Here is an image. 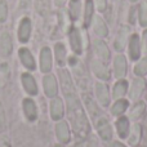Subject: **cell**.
<instances>
[{
	"label": "cell",
	"mask_w": 147,
	"mask_h": 147,
	"mask_svg": "<svg viewBox=\"0 0 147 147\" xmlns=\"http://www.w3.org/2000/svg\"><path fill=\"white\" fill-rule=\"evenodd\" d=\"M66 98H67V103H69L70 119H71L74 128H75V130L80 136H85L88 133L89 128H88V121H86V117L84 115V110L81 107L80 102L76 98L75 94L66 96Z\"/></svg>",
	"instance_id": "cell-1"
},
{
	"label": "cell",
	"mask_w": 147,
	"mask_h": 147,
	"mask_svg": "<svg viewBox=\"0 0 147 147\" xmlns=\"http://www.w3.org/2000/svg\"><path fill=\"white\" fill-rule=\"evenodd\" d=\"M59 76H61V83H62V89H63V93L66 96L70 94H75V89H74V83L71 75L69 74L67 70H62L59 71Z\"/></svg>",
	"instance_id": "cell-2"
},
{
	"label": "cell",
	"mask_w": 147,
	"mask_h": 147,
	"mask_svg": "<svg viewBox=\"0 0 147 147\" xmlns=\"http://www.w3.org/2000/svg\"><path fill=\"white\" fill-rule=\"evenodd\" d=\"M30 34H31V21L28 18H23L20 22V28H18V39L22 43L30 39Z\"/></svg>",
	"instance_id": "cell-3"
},
{
	"label": "cell",
	"mask_w": 147,
	"mask_h": 147,
	"mask_svg": "<svg viewBox=\"0 0 147 147\" xmlns=\"http://www.w3.org/2000/svg\"><path fill=\"white\" fill-rule=\"evenodd\" d=\"M40 69L43 72H48L52 69V53L49 48H43L40 52Z\"/></svg>",
	"instance_id": "cell-4"
},
{
	"label": "cell",
	"mask_w": 147,
	"mask_h": 147,
	"mask_svg": "<svg viewBox=\"0 0 147 147\" xmlns=\"http://www.w3.org/2000/svg\"><path fill=\"white\" fill-rule=\"evenodd\" d=\"M70 44H71L72 51L75 52L76 54L81 53V51H83L81 38H80V34H79V30L75 27H72L71 30H70Z\"/></svg>",
	"instance_id": "cell-5"
},
{
	"label": "cell",
	"mask_w": 147,
	"mask_h": 147,
	"mask_svg": "<svg viewBox=\"0 0 147 147\" xmlns=\"http://www.w3.org/2000/svg\"><path fill=\"white\" fill-rule=\"evenodd\" d=\"M97 127H98V133H99V136L102 137V140H105V141L111 140L112 130H111L110 124L107 123V120L105 119V117H101V119L97 121Z\"/></svg>",
	"instance_id": "cell-6"
},
{
	"label": "cell",
	"mask_w": 147,
	"mask_h": 147,
	"mask_svg": "<svg viewBox=\"0 0 147 147\" xmlns=\"http://www.w3.org/2000/svg\"><path fill=\"white\" fill-rule=\"evenodd\" d=\"M23 111H25V115L30 121H34L36 120V116H38V110H36L35 102L30 98L23 99Z\"/></svg>",
	"instance_id": "cell-7"
},
{
	"label": "cell",
	"mask_w": 147,
	"mask_h": 147,
	"mask_svg": "<svg viewBox=\"0 0 147 147\" xmlns=\"http://www.w3.org/2000/svg\"><path fill=\"white\" fill-rule=\"evenodd\" d=\"M114 71L116 78H123L127 74V61L125 57L123 56H117L114 61Z\"/></svg>",
	"instance_id": "cell-8"
},
{
	"label": "cell",
	"mask_w": 147,
	"mask_h": 147,
	"mask_svg": "<svg viewBox=\"0 0 147 147\" xmlns=\"http://www.w3.org/2000/svg\"><path fill=\"white\" fill-rule=\"evenodd\" d=\"M96 94L98 97L99 102H101L102 106H107L110 103V96H109V89L106 85L98 83L96 84Z\"/></svg>",
	"instance_id": "cell-9"
},
{
	"label": "cell",
	"mask_w": 147,
	"mask_h": 147,
	"mask_svg": "<svg viewBox=\"0 0 147 147\" xmlns=\"http://www.w3.org/2000/svg\"><path fill=\"white\" fill-rule=\"evenodd\" d=\"M18 53H20V58H21V61H22L23 66L27 67V69H30V70L35 69V61H34V57H32V54L30 53L28 49L21 48Z\"/></svg>",
	"instance_id": "cell-10"
},
{
	"label": "cell",
	"mask_w": 147,
	"mask_h": 147,
	"mask_svg": "<svg viewBox=\"0 0 147 147\" xmlns=\"http://www.w3.org/2000/svg\"><path fill=\"white\" fill-rule=\"evenodd\" d=\"M129 54H130V58L133 61L140 58V54H141V47H140V39H138L137 35H133L130 38L129 41Z\"/></svg>",
	"instance_id": "cell-11"
},
{
	"label": "cell",
	"mask_w": 147,
	"mask_h": 147,
	"mask_svg": "<svg viewBox=\"0 0 147 147\" xmlns=\"http://www.w3.org/2000/svg\"><path fill=\"white\" fill-rule=\"evenodd\" d=\"M51 115H52V119L57 120V119H61L62 115H63V103L59 98H53L51 103Z\"/></svg>",
	"instance_id": "cell-12"
},
{
	"label": "cell",
	"mask_w": 147,
	"mask_h": 147,
	"mask_svg": "<svg viewBox=\"0 0 147 147\" xmlns=\"http://www.w3.org/2000/svg\"><path fill=\"white\" fill-rule=\"evenodd\" d=\"M92 70H93L94 75H97L99 79H102V80H107V79L110 78V74H109L107 67L105 66L103 63L98 62V61L92 62Z\"/></svg>",
	"instance_id": "cell-13"
},
{
	"label": "cell",
	"mask_w": 147,
	"mask_h": 147,
	"mask_svg": "<svg viewBox=\"0 0 147 147\" xmlns=\"http://www.w3.org/2000/svg\"><path fill=\"white\" fill-rule=\"evenodd\" d=\"M22 84L25 86V89L27 90V93L35 96L38 93V86H36V83L34 80V78L28 74H22Z\"/></svg>",
	"instance_id": "cell-14"
},
{
	"label": "cell",
	"mask_w": 147,
	"mask_h": 147,
	"mask_svg": "<svg viewBox=\"0 0 147 147\" xmlns=\"http://www.w3.org/2000/svg\"><path fill=\"white\" fill-rule=\"evenodd\" d=\"M0 51L3 56H9L12 52V39L8 32H3L0 36Z\"/></svg>",
	"instance_id": "cell-15"
},
{
	"label": "cell",
	"mask_w": 147,
	"mask_h": 147,
	"mask_svg": "<svg viewBox=\"0 0 147 147\" xmlns=\"http://www.w3.org/2000/svg\"><path fill=\"white\" fill-rule=\"evenodd\" d=\"M44 89L48 97H54L57 94V83L53 76L48 75L44 78Z\"/></svg>",
	"instance_id": "cell-16"
},
{
	"label": "cell",
	"mask_w": 147,
	"mask_h": 147,
	"mask_svg": "<svg viewBox=\"0 0 147 147\" xmlns=\"http://www.w3.org/2000/svg\"><path fill=\"white\" fill-rule=\"evenodd\" d=\"M94 51H96L97 56L101 59H103V61H107L110 58V51L103 41H101V40L94 41Z\"/></svg>",
	"instance_id": "cell-17"
},
{
	"label": "cell",
	"mask_w": 147,
	"mask_h": 147,
	"mask_svg": "<svg viewBox=\"0 0 147 147\" xmlns=\"http://www.w3.org/2000/svg\"><path fill=\"white\" fill-rule=\"evenodd\" d=\"M57 137H58V140L61 141V142L63 143H67L70 141V132H69V127H67V124L65 121H61L57 124Z\"/></svg>",
	"instance_id": "cell-18"
},
{
	"label": "cell",
	"mask_w": 147,
	"mask_h": 147,
	"mask_svg": "<svg viewBox=\"0 0 147 147\" xmlns=\"http://www.w3.org/2000/svg\"><path fill=\"white\" fill-rule=\"evenodd\" d=\"M128 34H129V28L128 27H121V30L119 31V35H117L116 40H115V43H114L115 49H117V51H123V49H124Z\"/></svg>",
	"instance_id": "cell-19"
},
{
	"label": "cell",
	"mask_w": 147,
	"mask_h": 147,
	"mask_svg": "<svg viewBox=\"0 0 147 147\" xmlns=\"http://www.w3.org/2000/svg\"><path fill=\"white\" fill-rule=\"evenodd\" d=\"M145 89V81L142 79H136L133 81V86H132V90H130V98L136 99L141 96V93L143 92Z\"/></svg>",
	"instance_id": "cell-20"
},
{
	"label": "cell",
	"mask_w": 147,
	"mask_h": 147,
	"mask_svg": "<svg viewBox=\"0 0 147 147\" xmlns=\"http://www.w3.org/2000/svg\"><path fill=\"white\" fill-rule=\"evenodd\" d=\"M94 31H96V34L99 36H107V34H109L106 23H105L103 20H102L101 17H98V16L94 17Z\"/></svg>",
	"instance_id": "cell-21"
},
{
	"label": "cell",
	"mask_w": 147,
	"mask_h": 147,
	"mask_svg": "<svg viewBox=\"0 0 147 147\" xmlns=\"http://www.w3.org/2000/svg\"><path fill=\"white\" fill-rule=\"evenodd\" d=\"M117 127V133L121 138H125L128 136V132H129V120L127 117H120L116 123Z\"/></svg>",
	"instance_id": "cell-22"
},
{
	"label": "cell",
	"mask_w": 147,
	"mask_h": 147,
	"mask_svg": "<svg viewBox=\"0 0 147 147\" xmlns=\"http://www.w3.org/2000/svg\"><path fill=\"white\" fill-rule=\"evenodd\" d=\"M54 52H56V59H57V62H58V65L59 66H63L65 59H66V49H65V45L61 43L56 44Z\"/></svg>",
	"instance_id": "cell-23"
},
{
	"label": "cell",
	"mask_w": 147,
	"mask_h": 147,
	"mask_svg": "<svg viewBox=\"0 0 147 147\" xmlns=\"http://www.w3.org/2000/svg\"><path fill=\"white\" fill-rule=\"evenodd\" d=\"M93 12H94V7H93V0H86L85 4V10H84V25L89 26L92 18H93Z\"/></svg>",
	"instance_id": "cell-24"
},
{
	"label": "cell",
	"mask_w": 147,
	"mask_h": 147,
	"mask_svg": "<svg viewBox=\"0 0 147 147\" xmlns=\"http://www.w3.org/2000/svg\"><path fill=\"white\" fill-rule=\"evenodd\" d=\"M80 0H70V16L74 21L78 20L79 16H80Z\"/></svg>",
	"instance_id": "cell-25"
},
{
	"label": "cell",
	"mask_w": 147,
	"mask_h": 147,
	"mask_svg": "<svg viewBox=\"0 0 147 147\" xmlns=\"http://www.w3.org/2000/svg\"><path fill=\"white\" fill-rule=\"evenodd\" d=\"M85 105H86V107H88V110H89V112L92 114V116H93V119H96L97 121H98L99 119H101V111H99L98 109H97V106L93 103V101H92L90 98H86L85 99Z\"/></svg>",
	"instance_id": "cell-26"
},
{
	"label": "cell",
	"mask_w": 147,
	"mask_h": 147,
	"mask_svg": "<svg viewBox=\"0 0 147 147\" xmlns=\"http://www.w3.org/2000/svg\"><path fill=\"white\" fill-rule=\"evenodd\" d=\"M127 88H128L127 81H119L117 84H115V86H114V97L120 98L121 96H124L125 92H127Z\"/></svg>",
	"instance_id": "cell-27"
},
{
	"label": "cell",
	"mask_w": 147,
	"mask_h": 147,
	"mask_svg": "<svg viewBox=\"0 0 147 147\" xmlns=\"http://www.w3.org/2000/svg\"><path fill=\"white\" fill-rule=\"evenodd\" d=\"M128 107V101H124V99H120V101L115 102V105L112 106L111 112L114 115H120L125 111V109Z\"/></svg>",
	"instance_id": "cell-28"
},
{
	"label": "cell",
	"mask_w": 147,
	"mask_h": 147,
	"mask_svg": "<svg viewBox=\"0 0 147 147\" xmlns=\"http://www.w3.org/2000/svg\"><path fill=\"white\" fill-rule=\"evenodd\" d=\"M140 22L143 27L147 26V1H143L140 7Z\"/></svg>",
	"instance_id": "cell-29"
},
{
	"label": "cell",
	"mask_w": 147,
	"mask_h": 147,
	"mask_svg": "<svg viewBox=\"0 0 147 147\" xmlns=\"http://www.w3.org/2000/svg\"><path fill=\"white\" fill-rule=\"evenodd\" d=\"M143 111H145V103H143V102H140V103L136 105L134 109L132 110L130 116H132L133 119H137V117H140L141 115L143 114Z\"/></svg>",
	"instance_id": "cell-30"
},
{
	"label": "cell",
	"mask_w": 147,
	"mask_h": 147,
	"mask_svg": "<svg viewBox=\"0 0 147 147\" xmlns=\"http://www.w3.org/2000/svg\"><path fill=\"white\" fill-rule=\"evenodd\" d=\"M134 72L137 74V75H145L147 72V57H145V58L134 67Z\"/></svg>",
	"instance_id": "cell-31"
},
{
	"label": "cell",
	"mask_w": 147,
	"mask_h": 147,
	"mask_svg": "<svg viewBox=\"0 0 147 147\" xmlns=\"http://www.w3.org/2000/svg\"><path fill=\"white\" fill-rule=\"evenodd\" d=\"M140 138H141V127L140 125H136L134 130H133V133H132V138L129 140V143L130 145H137Z\"/></svg>",
	"instance_id": "cell-32"
},
{
	"label": "cell",
	"mask_w": 147,
	"mask_h": 147,
	"mask_svg": "<svg viewBox=\"0 0 147 147\" xmlns=\"http://www.w3.org/2000/svg\"><path fill=\"white\" fill-rule=\"evenodd\" d=\"M8 16V7L4 0H0V22H5Z\"/></svg>",
	"instance_id": "cell-33"
},
{
	"label": "cell",
	"mask_w": 147,
	"mask_h": 147,
	"mask_svg": "<svg viewBox=\"0 0 147 147\" xmlns=\"http://www.w3.org/2000/svg\"><path fill=\"white\" fill-rule=\"evenodd\" d=\"M142 47H143V51L147 53V30L143 32V35H142Z\"/></svg>",
	"instance_id": "cell-34"
},
{
	"label": "cell",
	"mask_w": 147,
	"mask_h": 147,
	"mask_svg": "<svg viewBox=\"0 0 147 147\" xmlns=\"http://www.w3.org/2000/svg\"><path fill=\"white\" fill-rule=\"evenodd\" d=\"M96 3L99 10H105V8H106V0H96Z\"/></svg>",
	"instance_id": "cell-35"
},
{
	"label": "cell",
	"mask_w": 147,
	"mask_h": 147,
	"mask_svg": "<svg viewBox=\"0 0 147 147\" xmlns=\"http://www.w3.org/2000/svg\"><path fill=\"white\" fill-rule=\"evenodd\" d=\"M134 13H136V8H132V10H130V23H134Z\"/></svg>",
	"instance_id": "cell-36"
},
{
	"label": "cell",
	"mask_w": 147,
	"mask_h": 147,
	"mask_svg": "<svg viewBox=\"0 0 147 147\" xmlns=\"http://www.w3.org/2000/svg\"><path fill=\"white\" fill-rule=\"evenodd\" d=\"M89 147H97L96 140H90V141H89Z\"/></svg>",
	"instance_id": "cell-37"
},
{
	"label": "cell",
	"mask_w": 147,
	"mask_h": 147,
	"mask_svg": "<svg viewBox=\"0 0 147 147\" xmlns=\"http://www.w3.org/2000/svg\"><path fill=\"white\" fill-rule=\"evenodd\" d=\"M111 147H125L124 145H121V143H119V142H114L111 145Z\"/></svg>",
	"instance_id": "cell-38"
},
{
	"label": "cell",
	"mask_w": 147,
	"mask_h": 147,
	"mask_svg": "<svg viewBox=\"0 0 147 147\" xmlns=\"http://www.w3.org/2000/svg\"><path fill=\"white\" fill-rule=\"evenodd\" d=\"M65 0H56V4L57 5H62V3H63Z\"/></svg>",
	"instance_id": "cell-39"
},
{
	"label": "cell",
	"mask_w": 147,
	"mask_h": 147,
	"mask_svg": "<svg viewBox=\"0 0 147 147\" xmlns=\"http://www.w3.org/2000/svg\"><path fill=\"white\" fill-rule=\"evenodd\" d=\"M57 147H62V146H57Z\"/></svg>",
	"instance_id": "cell-40"
},
{
	"label": "cell",
	"mask_w": 147,
	"mask_h": 147,
	"mask_svg": "<svg viewBox=\"0 0 147 147\" xmlns=\"http://www.w3.org/2000/svg\"><path fill=\"white\" fill-rule=\"evenodd\" d=\"M132 1H136V0H132Z\"/></svg>",
	"instance_id": "cell-41"
}]
</instances>
